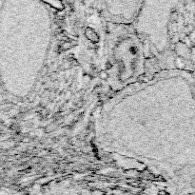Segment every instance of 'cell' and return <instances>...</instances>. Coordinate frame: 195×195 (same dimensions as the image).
I'll use <instances>...</instances> for the list:
<instances>
[{"label": "cell", "mask_w": 195, "mask_h": 195, "mask_svg": "<svg viewBox=\"0 0 195 195\" xmlns=\"http://www.w3.org/2000/svg\"><path fill=\"white\" fill-rule=\"evenodd\" d=\"M178 0H141L137 17L142 23L159 24L166 20Z\"/></svg>", "instance_id": "obj_1"}, {"label": "cell", "mask_w": 195, "mask_h": 195, "mask_svg": "<svg viewBox=\"0 0 195 195\" xmlns=\"http://www.w3.org/2000/svg\"><path fill=\"white\" fill-rule=\"evenodd\" d=\"M103 3L114 18L131 20L138 14L141 0H103Z\"/></svg>", "instance_id": "obj_2"}]
</instances>
